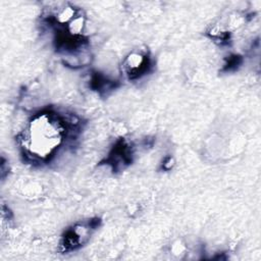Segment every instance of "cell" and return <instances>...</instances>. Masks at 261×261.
<instances>
[{"mask_svg": "<svg viewBox=\"0 0 261 261\" xmlns=\"http://www.w3.org/2000/svg\"><path fill=\"white\" fill-rule=\"evenodd\" d=\"M61 117L54 112L36 114L29 122L21 138L24 154L34 159L47 160L62 144L64 125Z\"/></svg>", "mask_w": 261, "mask_h": 261, "instance_id": "1", "label": "cell"}, {"mask_svg": "<svg viewBox=\"0 0 261 261\" xmlns=\"http://www.w3.org/2000/svg\"><path fill=\"white\" fill-rule=\"evenodd\" d=\"M98 220H90L89 222H82L73 225L67 229L63 237V246L66 250H72L82 246L87 242L91 231L97 227Z\"/></svg>", "mask_w": 261, "mask_h": 261, "instance_id": "2", "label": "cell"}, {"mask_svg": "<svg viewBox=\"0 0 261 261\" xmlns=\"http://www.w3.org/2000/svg\"><path fill=\"white\" fill-rule=\"evenodd\" d=\"M150 67L148 55L140 52H132L124 59L123 68L129 79H137L145 74Z\"/></svg>", "mask_w": 261, "mask_h": 261, "instance_id": "3", "label": "cell"}]
</instances>
